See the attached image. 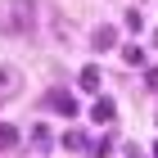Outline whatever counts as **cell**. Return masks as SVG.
Returning <instances> with one entry per match:
<instances>
[{
    "label": "cell",
    "mask_w": 158,
    "mask_h": 158,
    "mask_svg": "<svg viewBox=\"0 0 158 158\" xmlns=\"http://www.w3.org/2000/svg\"><path fill=\"white\" fill-rule=\"evenodd\" d=\"M32 27H36V5H32V0H14V5H5V32L27 36Z\"/></svg>",
    "instance_id": "cell-1"
},
{
    "label": "cell",
    "mask_w": 158,
    "mask_h": 158,
    "mask_svg": "<svg viewBox=\"0 0 158 158\" xmlns=\"http://www.w3.org/2000/svg\"><path fill=\"white\" fill-rule=\"evenodd\" d=\"M23 86V77H18V68H9V63H0V99H9L14 90Z\"/></svg>",
    "instance_id": "cell-2"
},
{
    "label": "cell",
    "mask_w": 158,
    "mask_h": 158,
    "mask_svg": "<svg viewBox=\"0 0 158 158\" xmlns=\"http://www.w3.org/2000/svg\"><path fill=\"white\" fill-rule=\"evenodd\" d=\"M50 109L63 113V118H77V99L68 95V90H50Z\"/></svg>",
    "instance_id": "cell-3"
},
{
    "label": "cell",
    "mask_w": 158,
    "mask_h": 158,
    "mask_svg": "<svg viewBox=\"0 0 158 158\" xmlns=\"http://www.w3.org/2000/svg\"><path fill=\"white\" fill-rule=\"evenodd\" d=\"M90 45H95V50H113V45H118V27H109V23L95 27V32H90Z\"/></svg>",
    "instance_id": "cell-4"
},
{
    "label": "cell",
    "mask_w": 158,
    "mask_h": 158,
    "mask_svg": "<svg viewBox=\"0 0 158 158\" xmlns=\"http://www.w3.org/2000/svg\"><path fill=\"white\" fill-rule=\"evenodd\" d=\"M18 140H23V135H18V127H14V122H0V154L18 149Z\"/></svg>",
    "instance_id": "cell-5"
},
{
    "label": "cell",
    "mask_w": 158,
    "mask_h": 158,
    "mask_svg": "<svg viewBox=\"0 0 158 158\" xmlns=\"http://www.w3.org/2000/svg\"><path fill=\"white\" fill-rule=\"evenodd\" d=\"M90 118L95 122H113L118 118V104H113V99H95V104H90Z\"/></svg>",
    "instance_id": "cell-6"
},
{
    "label": "cell",
    "mask_w": 158,
    "mask_h": 158,
    "mask_svg": "<svg viewBox=\"0 0 158 158\" xmlns=\"http://www.w3.org/2000/svg\"><path fill=\"white\" fill-rule=\"evenodd\" d=\"M77 86H81V90H99V68H95V63H90V68H81Z\"/></svg>",
    "instance_id": "cell-7"
},
{
    "label": "cell",
    "mask_w": 158,
    "mask_h": 158,
    "mask_svg": "<svg viewBox=\"0 0 158 158\" xmlns=\"http://www.w3.org/2000/svg\"><path fill=\"white\" fill-rule=\"evenodd\" d=\"M122 59L131 63V68H145V50H140V45H127V50H122Z\"/></svg>",
    "instance_id": "cell-8"
},
{
    "label": "cell",
    "mask_w": 158,
    "mask_h": 158,
    "mask_svg": "<svg viewBox=\"0 0 158 158\" xmlns=\"http://www.w3.org/2000/svg\"><path fill=\"white\" fill-rule=\"evenodd\" d=\"M63 149L81 154V149H86V135H81V131H68V135H63Z\"/></svg>",
    "instance_id": "cell-9"
},
{
    "label": "cell",
    "mask_w": 158,
    "mask_h": 158,
    "mask_svg": "<svg viewBox=\"0 0 158 158\" xmlns=\"http://www.w3.org/2000/svg\"><path fill=\"white\" fill-rule=\"evenodd\" d=\"M90 154H95V158H109L113 154V135H99L95 145H90Z\"/></svg>",
    "instance_id": "cell-10"
},
{
    "label": "cell",
    "mask_w": 158,
    "mask_h": 158,
    "mask_svg": "<svg viewBox=\"0 0 158 158\" xmlns=\"http://www.w3.org/2000/svg\"><path fill=\"white\" fill-rule=\"evenodd\" d=\"M32 145H41V149L50 145V131H45V127H32Z\"/></svg>",
    "instance_id": "cell-11"
},
{
    "label": "cell",
    "mask_w": 158,
    "mask_h": 158,
    "mask_svg": "<svg viewBox=\"0 0 158 158\" xmlns=\"http://www.w3.org/2000/svg\"><path fill=\"white\" fill-rule=\"evenodd\" d=\"M145 90H158V68H145Z\"/></svg>",
    "instance_id": "cell-12"
},
{
    "label": "cell",
    "mask_w": 158,
    "mask_h": 158,
    "mask_svg": "<svg viewBox=\"0 0 158 158\" xmlns=\"http://www.w3.org/2000/svg\"><path fill=\"white\" fill-rule=\"evenodd\" d=\"M127 158H145V154H140V149H127Z\"/></svg>",
    "instance_id": "cell-13"
},
{
    "label": "cell",
    "mask_w": 158,
    "mask_h": 158,
    "mask_svg": "<svg viewBox=\"0 0 158 158\" xmlns=\"http://www.w3.org/2000/svg\"><path fill=\"white\" fill-rule=\"evenodd\" d=\"M154 45H158V32H154Z\"/></svg>",
    "instance_id": "cell-14"
},
{
    "label": "cell",
    "mask_w": 158,
    "mask_h": 158,
    "mask_svg": "<svg viewBox=\"0 0 158 158\" xmlns=\"http://www.w3.org/2000/svg\"><path fill=\"white\" fill-rule=\"evenodd\" d=\"M154 158H158V145H154Z\"/></svg>",
    "instance_id": "cell-15"
}]
</instances>
